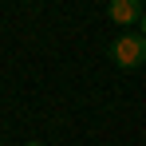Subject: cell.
Returning a JSON list of instances; mask_svg holds the SVG:
<instances>
[{
    "label": "cell",
    "mask_w": 146,
    "mask_h": 146,
    "mask_svg": "<svg viewBox=\"0 0 146 146\" xmlns=\"http://www.w3.org/2000/svg\"><path fill=\"white\" fill-rule=\"evenodd\" d=\"M111 55H115V63L126 67V71L142 67V63H146V36H142V32H122L119 40L111 44Z\"/></svg>",
    "instance_id": "1"
},
{
    "label": "cell",
    "mask_w": 146,
    "mask_h": 146,
    "mask_svg": "<svg viewBox=\"0 0 146 146\" xmlns=\"http://www.w3.org/2000/svg\"><path fill=\"white\" fill-rule=\"evenodd\" d=\"M111 20L122 28H130V24H142V16H146V8L138 4V0H111Z\"/></svg>",
    "instance_id": "2"
},
{
    "label": "cell",
    "mask_w": 146,
    "mask_h": 146,
    "mask_svg": "<svg viewBox=\"0 0 146 146\" xmlns=\"http://www.w3.org/2000/svg\"><path fill=\"white\" fill-rule=\"evenodd\" d=\"M138 28H142V36H146V16H142V24H138Z\"/></svg>",
    "instance_id": "3"
},
{
    "label": "cell",
    "mask_w": 146,
    "mask_h": 146,
    "mask_svg": "<svg viewBox=\"0 0 146 146\" xmlns=\"http://www.w3.org/2000/svg\"><path fill=\"white\" fill-rule=\"evenodd\" d=\"M28 146H44V142H28Z\"/></svg>",
    "instance_id": "4"
},
{
    "label": "cell",
    "mask_w": 146,
    "mask_h": 146,
    "mask_svg": "<svg viewBox=\"0 0 146 146\" xmlns=\"http://www.w3.org/2000/svg\"><path fill=\"white\" fill-rule=\"evenodd\" d=\"M0 146H4V142H0Z\"/></svg>",
    "instance_id": "5"
}]
</instances>
